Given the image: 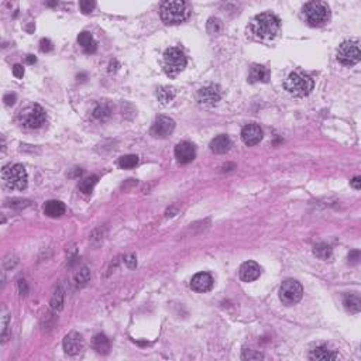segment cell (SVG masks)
<instances>
[{"mask_svg": "<svg viewBox=\"0 0 361 361\" xmlns=\"http://www.w3.org/2000/svg\"><path fill=\"white\" fill-rule=\"evenodd\" d=\"M26 61L30 65H33V64H36V62H37V58H36L34 55H27V57H26Z\"/></svg>", "mask_w": 361, "mask_h": 361, "instance_id": "obj_42", "label": "cell"}, {"mask_svg": "<svg viewBox=\"0 0 361 361\" xmlns=\"http://www.w3.org/2000/svg\"><path fill=\"white\" fill-rule=\"evenodd\" d=\"M285 89L295 98H305L313 89V79L303 72H292L285 80Z\"/></svg>", "mask_w": 361, "mask_h": 361, "instance_id": "obj_3", "label": "cell"}, {"mask_svg": "<svg viewBox=\"0 0 361 361\" xmlns=\"http://www.w3.org/2000/svg\"><path fill=\"white\" fill-rule=\"evenodd\" d=\"M95 6H96L95 1H88V0H83V1L79 3V7H80V10L83 13H90L95 9Z\"/></svg>", "mask_w": 361, "mask_h": 361, "instance_id": "obj_34", "label": "cell"}, {"mask_svg": "<svg viewBox=\"0 0 361 361\" xmlns=\"http://www.w3.org/2000/svg\"><path fill=\"white\" fill-rule=\"evenodd\" d=\"M343 303L346 309L350 310L351 313H359L361 309V299L359 294H346Z\"/></svg>", "mask_w": 361, "mask_h": 361, "instance_id": "obj_23", "label": "cell"}, {"mask_svg": "<svg viewBox=\"0 0 361 361\" xmlns=\"http://www.w3.org/2000/svg\"><path fill=\"white\" fill-rule=\"evenodd\" d=\"M186 68V57L180 48H168L164 52V71L169 77H175Z\"/></svg>", "mask_w": 361, "mask_h": 361, "instance_id": "obj_7", "label": "cell"}, {"mask_svg": "<svg viewBox=\"0 0 361 361\" xmlns=\"http://www.w3.org/2000/svg\"><path fill=\"white\" fill-rule=\"evenodd\" d=\"M45 112L40 104H30L19 113V121L24 129H40L45 123Z\"/></svg>", "mask_w": 361, "mask_h": 361, "instance_id": "obj_6", "label": "cell"}, {"mask_svg": "<svg viewBox=\"0 0 361 361\" xmlns=\"http://www.w3.org/2000/svg\"><path fill=\"white\" fill-rule=\"evenodd\" d=\"M350 183H351V186H353L356 191L361 189V177H354L353 180H350Z\"/></svg>", "mask_w": 361, "mask_h": 361, "instance_id": "obj_41", "label": "cell"}, {"mask_svg": "<svg viewBox=\"0 0 361 361\" xmlns=\"http://www.w3.org/2000/svg\"><path fill=\"white\" fill-rule=\"evenodd\" d=\"M195 147L188 141L180 142L177 147H175V158L180 164H189L192 162L195 158Z\"/></svg>", "mask_w": 361, "mask_h": 361, "instance_id": "obj_14", "label": "cell"}, {"mask_svg": "<svg viewBox=\"0 0 361 361\" xmlns=\"http://www.w3.org/2000/svg\"><path fill=\"white\" fill-rule=\"evenodd\" d=\"M89 280H90V271L88 270L86 267L80 268V270L75 274V282H77V285H85L86 282H89Z\"/></svg>", "mask_w": 361, "mask_h": 361, "instance_id": "obj_29", "label": "cell"}, {"mask_svg": "<svg viewBox=\"0 0 361 361\" xmlns=\"http://www.w3.org/2000/svg\"><path fill=\"white\" fill-rule=\"evenodd\" d=\"M281 28V20L274 13H261L257 14L253 21L250 30L258 40H274Z\"/></svg>", "mask_w": 361, "mask_h": 361, "instance_id": "obj_1", "label": "cell"}, {"mask_svg": "<svg viewBox=\"0 0 361 361\" xmlns=\"http://www.w3.org/2000/svg\"><path fill=\"white\" fill-rule=\"evenodd\" d=\"M174 129H175V121L171 117L160 116L157 117V120H155L153 127H151V134L154 137L164 139V137L169 136L174 131Z\"/></svg>", "mask_w": 361, "mask_h": 361, "instance_id": "obj_11", "label": "cell"}, {"mask_svg": "<svg viewBox=\"0 0 361 361\" xmlns=\"http://www.w3.org/2000/svg\"><path fill=\"white\" fill-rule=\"evenodd\" d=\"M191 286L196 292H207L213 286V278L207 272H198L191 281Z\"/></svg>", "mask_w": 361, "mask_h": 361, "instance_id": "obj_15", "label": "cell"}, {"mask_svg": "<svg viewBox=\"0 0 361 361\" xmlns=\"http://www.w3.org/2000/svg\"><path fill=\"white\" fill-rule=\"evenodd\" d=\"M339 64L344 65V66H353V65L360 62L361 54H360V44L356 40L351 41H346L343 42L339 50H337V55H336Z\"/></svg>", "mask_w": 361, "mask_h": 361, "instance_id": "obj_8", "label": "cell"}, {"mask_svg": "<svg viewBox=\"0 0 361 361\" xmlns=\"http://www.w3.org/2000/svg\"><path fill=\"white\" fill-rule=\"evenodd\" d=\"M124 262L127 264V267L129 268H136V265H137V258L134 254H130L127 257L124 258Z\"/></svg>", "mask_w": 361, "mask_h": 361, "instance_id": "obj_36", "label": "cell"}, {"mask_svg": "<svg viewBox=\"0 0 361 361\" xmlns=\"http://www.w3.org/2000/svg\"><path fill=\"white\" fill-rule=\"evenodd\" d=\"M13 75L16 78H23L24 77V68L21 65L16 64L13 66Z\"/></svg>", "mask_w": 361, "mask_h": 361, "instance_id": "obj_39", "label": "cell"}, {"mask_svg": "<svg viewBox=\"0 0 361 361\" xmlns=\"http://www.w3.org/2000/svg\"><path fill=\"white\" fill-rule=\"evenodd\" d=\"M309 359L313 361L337 360V353L329 347L327 344H321V346L315 347L310 351Z\"/></svg>", "mask_w": 361, "mask_h": 361, "instance_id": "obj_17", "label": "cell"}, {"mask_svg": "<svg viewBox=\"0 0 361 361\" xmlns=\"http://www.w3.org/2000/svg\"><path fill=\"white\" fill-rule=\"evenodd\" d=\"M17 286H19L20 295H24V297H26L27 294H28V286H27L26 281H24V280H20V281L17 282Z\"/></svg>", "mask_w": 361, "mask_h": 361, "instance_id": "obj_37", "label": "cell"}, {"mask_svg": "<svg viewBox=\"0 0 361 361\" xmlns=\"http://www.w3.org/2000/svg\"><path fill=\"white\" fill-rule=\"evenodd\" d=\"M241 140L245 145H256L262 140V130L257 124H247L241 130Z\"/></svg>", "mask_w": 361, "mask_h": 361, "instance_id": "obj_13", "label": "cell"}, {"mask_svg": "<svg viewBox=\"0 0 361 361\" xmlns=\"http://www.w3.org/2000/svg\"><path fill=\"white\" fill-rule=\"evenodd\" d=\"M92 346L99 354H107L110 351V340L102 333L96 335L92 340Z\"/></svg>", "mask_w": 361, "mask_h": 361, "instance_id": "obj_22", "label": "cell"}, {"mask_svg": "<svg viewBox=\"0 0 361 361\" xmlns=\"http://www.w3.org/2000/svg\"><path fill=\"white\" fill-rule=\"evenodd\" d=\"M78 44L83 48V51L86 52V54H93V52L96 51V48H98V44L93 40L92 34L86 33V31H83V33H80L78 36Z\"/></svg>", "mask_w": 361, "mask_h": 361, "instance_id": "obj_20", "label": "cell"}, {"mask_svg": "<svg viewBox=\"0 0 361 361\" xmlns=\"http://www.w3.org/2000/svg\"><path fill=\"white\" fill-rule=\"evenodd\" d=\"M44 212L50 218H60L65 213V205L61 201H48L44 206Z\"/></svg>", "mask_w": 361, "mask_h": 361, "instance_id": "obj_21", "label": "cell"}, {"mask_svg": "<svg viewBox=\"0 0 361 361\" xmlns=\"http://www.w3.org/2000/svg\"><path fill=\"white\" fill-rule=\"evenodd\" d=\"M270 71L268 68L262 66V65H254L251 69H250V74H248V80L251 83H267L270 80Z\"/></svg>", "mask_w": 361, "mask_h": 361, "instance_id": "obj_18", "label": "cell"}, {"mask_svg": "<svg viewBox=\"0 0 361 361\" xmlns=\"http://www.w3.org/2000/svg\"><path fill=\"white\" fill-rule=\"evenodd\" d=\"M230 145H232L230 139L226 134H220L210 141V150L215 154H224L230 150Z\"/></svg>", "mask_w": 361, "mask_h": 361, "instance_id": "obj_19", "label": "cell"}, {"mask_svg": "<svg viewBox=\"0 0 361 361\" xmlns=\"http://www.w3.org/2000/svg\"><path fill=\"white\" fill-rule=\"evenodd\" d=\"M264 359V356L261 353H256L253 350H244L241 354V360H261Z\"/></svg>", "mask_w": 361, "mask_h": 361, "instance_id": "obj_32", "label": "cell"}, {"mask_svg": "<svg viewBox=\"0 0 361 361\" xmlns=\"http://www.w3.org/2000/svg\"><path fill=\"white\" fill-rule=\"evenodd\" d=\"M303 297V288L295 280H286L280 288V299L286 306L297 305Z\"/></svg>", "mask_w": 361, "mask_h": 361, "instance_id": "obj_9", "label": "cell"}, {"mask_svg": "<svg viewBox=\"0 0 361 361\" xmlns=\"http://www.w3.org/2000/svg\"><path fill=\"white\" fill-rule=\"evenodd\" d=\"M313 253H315V256H316V257L322 258V260H327V258L332 256V248H330V245L324 244V243H321V244L315 245Z\"/></svg>", "mask_w": 361, "mask_h": 361, "instance_id": "obj_28", "label": "cell"}, {"mask_svg": "<svg viewBox=\"0 0 361 361\" xmlns=\"http://www.w3.org/2000/svg\"><path fill=\"white\" fill-rule=\"evenodd\" d=\"M50 305H51V309L54 312H60L64 308V291L61 288H57V291L54 292Z\"/></svg>", "mask_w": 361, "mask_h": 361, "instance_id": "obj_26", "label": "cell"}, {"mask_svg": "<svg viewBox=\"0 0 361 361\" xmlns=\"http://www.w3.org/2000/svg\"><path fill=\"white\" fill-rule=\"evenodd\" d=\"M305 21L312 27L324 26L330 19L329 6L323 1H309L303 6Z\"/></svg>", "mask_w": 361, "mask_h": 361, "instance_id": "obj_5", "label": "cell"}, {"mask_svg": "<svg viewBox=\"0 0 361 361\" xmlns=\"http://www.w3.org/2000/svg\"><path fill=\"white\" fill-rule=\"evenodd\" d=\"M223 28V24H221V20L216 19V17H212L207 20V31L210 34H219Z\"/></svg>", "mask_w": 361, "mask_h": 361, "instance_id": "obj_30", "label": "cell"}, {"mask_svg": "<svg viewBox=\"0 0 361 361\" xmlns=\"http://www.w3.org/2000/svg\"><path fill=\"white\" fill-rule=\"evenodd\" d=\"M110 116V107L107 104H99L95 110H93V117L99 119V120H104Z\"/></svg>", "mask_w": 361, "mask_h": 361, "instance_id": "obj_31", "label": "cell"}, {"mask_svg": "<svg viewBox=\"0 0 361 361\" xmlns=\"http://www.w3.org/2000/svg\"><path fill=\"white\" fill-rule=\"evenodd\" d=\"M175 95H177V92H175V89L172 86H162V88H160L158 92H157L158 102L161 104H164V106L171 103L174 100Z\"/></svg>", "mask_w": 361, "mask_h": 361, "instance_id": "obj_24", "label": "cell"}, {"mask_svg": "<svg viewBox=\"0 0 361 361\" xmlns=\"http://www.w3.org/2000/svg\"><path fill=\"white\" fill-rule=\"evenodd\" d=\"M260 265L254 261H245L244 264H241L240 270H239V274H240V278L241 281L244 282H253L256 281L258 277H260Z\"/></svg>", "mask_w": 361, "mask_h": 361, "instance_id": "obj_16", "label": "cell"}, {"mask_svg": "<svg viewBox=\"0 0 361 361\" xmlns=\"http://www.w3.org/2000/svg\"><path fill=\"white\" fill-rule=\"evenodd\" d=\"M52 42L50 41L48 39H41V41H40V50H41V52H50L52 51Z\"/></svg>", "mask_w": 361, "mask_h": 361, "instance_id": "obj_35", "label": "cell"}, {"mask_svg": "<svg viewBox=\"0 0 361 361\" xmlns=\"http://www.w3.org/2000/svg\"><path fill=\"white\" fill-rule=\"evenodd\" d=\"M196 99L203 106H209V107L216 106L221 99V90L218 85H209V86H205L198 92Z\"/></svg>", "mask_w": 361, "mask_h": 361, "instance_id": "obj_10", "label": "cell"}, {"mask_svg": "<svg viewBox=\"0 0 361 361\" xmlns=\"http://www.w3.org/2000/svg\"><path fill=\"white\" fill-rule=\"evenodd\" d=\"M7 327H9V313H3L1 318V339L3 341H6V333H7Z\"/></svg>", "mask_w": 361, "mask_h": 361, "instance_id": "obj_33", "label": "cell"}, {"mask_svg": "<svg viewBox=\"0 0 361 361\" xmlns=\"http://www.w3.org/2000/svg\"><path fill=\"white\" fill-rule=\"evenodd\" d=\"M3 183L14 191H23L27 188V171L20 164H9L1 169Z\"/></svg>", "mask_w": 361, "mask_h": 361, "instance_id": "obj_4", "label": "cell"}, {"mask_svg": "<svg viewBox=\"0 0 361 361\" xmlns=\"http://www.w3.org/2000/svg\"><path fill=\"white\" fill-rule=\"evenodd\" d=\"M3 102L7 106H13L16 103V95L14 93H6L4 98H3Z\"/></svg>", "mask_w": 361, "mask_h": 361, "instance_id": "obj_38", "label": "cell"}, {"mask_svg": "<svg viewBox=\"0 0 361 361\" xmlns=\"http://www.w3.org/2000/svg\"><path fill=\"white\" fill-rule=\"evenodd\" d=\"M83 348V339L77 332H71L65 336L64 350L68 356H78Z\"/></svg>", "mask_w": 361, "mask_h": 361, "instance_id": "obj_12", "label": "cell"}, {"mask_svg": "<svg viewBox=\"0 0 361 361\" xmlns=\"http://www.w3.org/2000/svg\"><path fill=\"white\" fill-rule=\"evenodd\" d=\"M359 260H360V253H359V251H351V253L348 254V262H350V264H357Z\"/></svg>", "mask_w": 361, "mask_h": 361, "instance_id": "obj_40", "label": "cell"}, {"mask_svg": "<svg viewBox=\"0 0 361 361\" xmlns=\"http://www.w3.org/2000/svg\"><path fill=\"white\" fill-rule=\"evenodd\" d=\"M98 183V177L96 175H90V177H86L83 180L79 182V191L82 194H90L95 188V185Z\"/></svg>", "mask_w": 361, "mask_h": 361, "instance_id": "obj_25", "label": "cell"}, {"mask_svg": "<svg viewBox=\"0 0 361 361\" xmlns=\"http://www.w3.org/2000/svg\"><path fill=\"white\" fill-rule=\"evenodd\" d=\"M139 164V157L134 154L123 155L119 158V167L123 169H131Z\"/></svg>", "mask_w": 361, "mask_h": 361, "instance_id": "obj_27", "label": "cell"}, {"mask_svg": "<svg viewBox=\"0 0 361 361\" xmlns=\"http://www.w3.org/2000/svg\"><path fill=\"white\" fill-rule=\"evenodd\" d=\"M161 19L165 24H180L189 16V7L185 1H165L160 9Z\"/></svg>", "mask_w": 361, "mask_h": 361, "instance_id": "obj_2", "label": "cell"}]
</instances>
